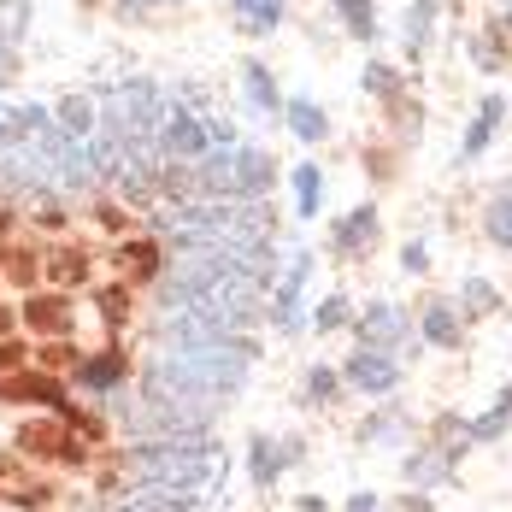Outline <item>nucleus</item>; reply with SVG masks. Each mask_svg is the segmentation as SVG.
I'll return each mask as SVG.
<instances>
[{
  "label": "nucleus",
  "instance_id": "obj_4",
  "mask_svg": "<svg viewBox=\"0 0 512 512\" xmlns=\"http://www.w3.org/2000/svg\"><path fill=\"white\" fill-rule=\"evenodd\" d=\"M118 277L136 289V283H154L159 277V248L154 242H124L118 248Z\"/></svg>",
  "mask_w": 512,
  "mask_h": 512
},
{
  "label": "nucleus",
  "instance_id": "obj_6",
  "mask_svg": "<svg viewBox=\"0 0 512 512\" xmlns=\"http://www.w3.org/2000/svg\"><path fill=\"white\" fill-rule=\"evenodd\" d=\"M77 365H83V348H71V342H42V354H36V371H48V377H77Z\"/></svg>",
  "mask_w": 512,
  "mask_h": 512
},
{
  "label": "nucleus",
  "instance_id": "obj_5",
  "mask_svg": "<svg viewBox=\"0 0 512 512\" xmlns=\"http://www.w3.org/2000/svg\"><path fill=\"white\" fill-rule=\"evenodd\" d=\"M42 265H48L53 289H77V283H89V254H83V248H48Z\"/></svg>",
  "mask_w": 512,
  "mask_h": 512
},
{
  "label": "nucleus",
  "instance_id": "obj_10",
  "mask_svg": "<svg viewBox=\"0 0 512 512\" xmlns=\"http://www.w3.org/2000/svg\"><path fill=\"white\" fill-rule=\"evenodd\" d=\"M24 365H30V348H24V342H0V371H6V377H18Z\"/></svg>",
  "mask_w": 512,
  "mask_h": 512
},
{
  "label": "nucleus",
  "instance_id": "obj_1",
  "mask_svg": "<svg viewBox=\"0 0 512 512\" xmlns=\"http://www.w3.org/2000/svg\"><path fill=\"white\" fill-rule=\"evenodd\" d=\"M18 324H30L36 336H48V342H65L71 336V324H77V307H71V295L65 289H53V295H30L24 312H18Z\"/></svg>",
  "mask_w": 512,
  "mask_h": 512
},
{
  "label": "nucleus",
  "instance_id": "obj_12",
  "mask_svg": "<svg viewBox=\"0 0 512 512\" xmlns=\"http://www.w3.org/2000/svg\"><path fill=\"white\" fill-rule=\"evenodd\" d=\"M12 77H18V59H12V48H0V89H6Z\"/></svg>",
  "mask_w": 512,
  "mask_h": 512
},
{
  "label": "nucleus",
  "instance_id": "obj_3",
  "mask_svg": "<svg viewBox=\"0 0 512 512\" xmlns=\"http://www.w3.org/2000/svg\"><path fill=\"white\" fill-rule=\"evenodd\" d=\"M0 277L6 283H18V289H36L42 277H48V265H42V248H0Z\"/></svg>",
  "mask_w": 512,
  "mask_h": 512
},
{
  "label": "nucleus",
  "instance_id": "obj_15",
  "mask_svg": "<svg viewBox=\"0 0 512 512\" xmlns=\"http://www.w3.org/2000/svg\"><path fill=\"white\" fill-rule=\"evenodd\" d=\"M6 236H12V212L0 206V242H6Z\"/></svg>",
  "mask_w": 512,
  "mask_h": 512
},
{
  "label": "nucleus",
  "instance_id": "obj_13",
  "mask_svg": "<svg viewBox=\"0 0 512 512\" xmlns=\"http://www.w3.org/2000/svg\"><path fill=\"white\" fill-rule=\"evenodd\" d=\"M12 330H18V312L0 307V342H12Z\"/></svg>",
  "mask_w": 512,
  "mask_h": 512
},
{
  "label": "nucleus",
  "instance_id": "obj_11",
  "mask_svg": "<svg viewBox=\"0 0 512 512\" xmlns=\"http://www.w3.org/2000/svg\"><path fill=\"white\" fill-rule=\"evenodd\" d=\"M171 148H183V154H195V148H201V130H195L189 118H177V124H171Z\"/></svg>",
  "mask_w": 512,
  "mask_h": 512
},
{
  "label": "nucleus",
  "instance_id": "obj_7",
  "mask_svg": "<svg viewBox=\"0 0 512 512\" xmlns=\"http://www.w3.org/2000/svg\"><path fill=\"white\" fill-rule=\"evenodd\" d=\"M95 307H101V318L118 330V324H130V283L118 277V283H106L101 295H95Z\"/></svg>",
  "mask_w": 512,
  "mask_h": 512
},
{
  "label": "nucleus",
  "instance_id": "obj_9",
  "mask_svg": "<svg viewBox=\"0 0 512 512\" xmlns=\"http://www.w3.org/2000/svg\"><path fill=\"white\" fill-rule=\"evenodd\" d=\"M59 124H65V136H71V142H89L95 112H89V101H83V95H71V101L59 106Z\"/></svg>",
  "mask_w": 512,
  "mask_h": 512
},
{
  "label": "nucleus",
  "instance_id": "obj_2",
  "mask_svg": "<svg viewBox=\"0 0 512 512\" xmlns=\"http://www.w3.org/2000/svg\"><path fill=\"white\" fill-rule=\"evenodd\" d=\"M124 371H130V359L118 354V348H101V354H83V365H77V389H89V395H106V389H118L124 383Z\"/></svg>",
  "mask_w": 512,
  "mask_h": 512
},
{
  "label": "nucleus",
  "instance_id": "obj_14",
  "mask_svg": "<svg viewBox=\"0 0 512 512\" xmlns=\"http://www.w3.org/2000/svg\"><path fill=\"white\" fill-rule=\"evenodd\" d=\"M271 6H277V0H242V12H254V18H265Z\"/></svg>",
  "mask_w": 512,
  "mask_h": 512
},
{
  "label": "nucleus",
  "instance_id": "obj_8",
  "mask_svg": "<svg viewBox=\"0 0 512 512\" xmlns=\"http://www.w3.org/2000/svg\"><path fill=\"white\" fill-rule=\"evenodd\" d=\"M24 30H30V0H0V48L24 42Z\"/></svg>",
  "mask_w": 512,
  "mask_h": 512
}]
</instances>
